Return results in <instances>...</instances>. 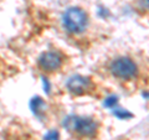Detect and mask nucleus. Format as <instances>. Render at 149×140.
<instances>
[{
  "mask_svg": "<svg viewBox=\"0 0 149 140\" xmlns=\"http://www.w3.org/2000/svg\"><path fill=\"white\" fill-rule=\"evenodd\" d=\"M62 25L70 34H81L88 26V15L83 9L72 6L65 11Z\"/></svg>",
  "mask_w": 149,
  "mask_h": 140,
  "instance_id": "nucleus-1",
  "label": "nucleus"
},
{
  "mask_svg": "<svg viewBox=\"0 0 149 140\" xmlns=\"http://www.w3.org/2000/svg\"><path fill=\"white\" fill-rule=\"evenodd\" d=\"M111 73L119 79H132L137 76V63L129 57H118L111 62Z\"/></svg>",
  "mask_w": 149,
  "mask_h": 140,
  "instance_id": "nucleus-2",
  "label": "nucleus"
},
{
  "mask_svg": "<svg viewBox=\"0 0 149 140\" xmlns=\"http://www.w3.org/2000/svg\"><path fill=\"white\" fill-rule=\"evenodd\" d=\"M65 125L70 130H77L83 137H92L97 132V123L91 118H77V116H70L66 119Z\"/></svg>",
  "mask_w": 149,
  "mask_h": 140,
  "instance_id": "nucleus-3",
  "label": "nucleus"
},
{
  "mask_svg": "<svg viewBox=\"0 0 149 140\" xmlns=\"http://www.w3.org/2000/svg\"><path fill=\"white\" fill-rule=\"evenodd\" d=\"M63 57L57 51H47L44 52L39 58V66L46 72H54L62 66Z\"/></svg>",
  "mask_w": 149,
  "mask_h": 140,
  "instance_id": "nucleus-4",
  "label": "nucleus"
},
{
  "mask_svg": "<svg viewBox=\"0 0 149 140\" xmlns=\"http://www.w3.org/2000/svg\"><path fill=\"white\" fill-rule=\"evenodd\" d=\"M92 83L90 81V78L83 77V76H74L67 83L68 91L73 93V94H82V93H85L90 89Z\"/></svg>",
  "mask_w": 149,
  "mask_h": 140,
  "instance_id": "nucleus-5",
  "label": "nucleus"
},
{
  "mask_svg": "<svg viewBox=\"0 0 149 140\" xmlns=\"http://www.w3.org/2000/svg\"><path fill=\"white\" fill-rule=\"evenodd\" d=\"M137 5L141 11H146L148 9V0H137Z\"/></svg>",
  "mask_w": 149,
  "mask_h": 140,
  "instance_id": "nucleus-6",
  "label": "nucleus"
}]
</instances>
